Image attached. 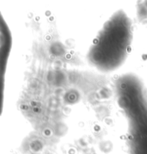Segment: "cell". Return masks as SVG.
Masks as SVG:
<instances>
[{"instance_id": "cell-1", "label": "cell", "mask_w": 147, "mask_h": 154, "mask_svg": "<svg viewBox=\"0 0 147 154\" xmlns=\"http://www.w3.org/2000/svg\"><path fill=\"white\" fill-rule=\"evenodd\" d=\"M130 31L128 21L122 15L111 20L94 45L90 59L102 68H113L124 59Z\"/></svg>"}]
</instances>
